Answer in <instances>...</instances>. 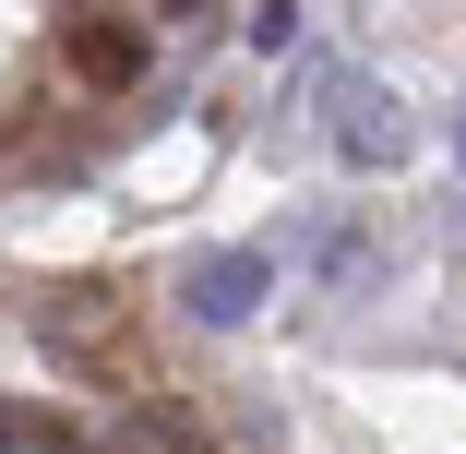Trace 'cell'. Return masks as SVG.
I'll return each mask as SVG.
<instances>
[{
  "instance_id": "1",
  "label": "cell",
  "mask_w": 466,
  "mask_h": 454,
  "mask_svg": "<svg viewBox=\"0 0 466 454\" xmlns=\"http://www.w3.org/2000/svg\"><path fill=\"white\" fill-rule=\"evenodd\" d=\"M323 96H335V120H323V132H335V156H347V167H395V156L419 144V120L383 96V84H359V72H323Z\"/></svg>"
},
{
  "instance_id": "2",
  "label": "cell",
  "mask_w": 466,
  "mask_h": 454,
  "mask_svg": "<svg viewBox=\"0 0 466 454\" xmlns=\"http://www.w3.org/2000/svg\"><path fill=\"white\" fill-rule=\"evenodd\" d=\"M263 288H275V251H192V288H179V299H192V323H251L263 311Z\"/></svg>"
},
{
  "instance_id": "3",
  "label": "cell",
  "mask_w": 466,
  "mask_h": 454,
  "mask_svg": "<svg viewBox=\"0 0 466 454\" xmlns=\"http://www.w3.org/2000/svg\"><path fill=\"white\" fill-rule=\"evenodd\" d=\"M60 48H72L84 84H144V25H120V13H84Z\"/></svg>"
},
{
  "instance_id": "4",
  "label": "cell",
  "mask_w": 466,
  "mask_h": 454,
  "mask_svg": "<svg viewBox=\"0 0 466 454\" xmlns=\"http://www.w3.org/2000/svg\"><path fill=\"white\" fill-rule=\"evenodd\" d=\"M0 442H36V454H60V430H25L13 407H0Z\"/></svg>"
},
{
  "instance_id": "5",
  "label": "cell",
  "mask_w": 466,
  "mask_h": 454,
  "mask_svg": "<svg viewBox=\"0 0 466 454\" xmlns=\"http://www.w3.org/2000/svg\"><path fill=\"white\" fill-rule=\"evenodd\" d=\"M454 156H466V108H454Z\"/></svg>"
}]
</instances>
